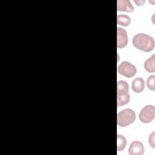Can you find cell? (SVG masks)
<instances>
[{"mask_svg":"<svg viewBox=\"0 0 155 155\" xmlns=\"http://www.w3.org/2000/svg\"><path fill=\"white\" fill-rule=\"evenodd\" d=\"M132 42L136 48L145 52L151 51L154 47L153 38L145 33H138L134 35Z\"/></svg>","mask_w":155,"mask_h":155,"instance_id":"1","label":"cell"},{"mask_svg":"<svg viewBox=\"0 0 155 155\" xmlns=\"http://www.w3.org/2000/svg\"><path fill=\"white\" fill-rule=\"evenodd\" d=\"M129 86L125 81H119L117 83V105L118 107L124 105L130 101L128 93Z\"/></svg>","mask_w":155,"mask_h":155,"instance_id":"2","label":"cell"},{"mask_svg":"<svg viewBox=\"0 0 155 155\" xmlns=\"http://www.w3.org/2000/svg\"><path fill=\"white\" fill-rule=\"evenodd\" d=\"M136 119L134 111L130 108L124 109L117 115V124L119 126L124 127L132 124Z\"/></svg>","mask_w":155,"mask_h":155,"instance_id":"3","label":"cell"},{"mask_svg":"<svg viewBox=\"0 0 155 155\" xmlns=\"http://www.w3.org/2000/svg\"><path fill=\"white\" fill-rule=\"evenodd\" d=\"M118 73L127 78L133 77L137 72L136 67L128 61L122 62L117 67Z\"/></svg>","mask_w":155,"mask_h":155,"instance_id":"4","label":"cell"},{"mask_svg":"<svg viewBox=\"0 0 155 155\" xmlns=\"http://www.w3.org/2000/svg\"><path fill=\"white\" fill-rule=\"evenodd\" d=\"M155 117V108L152 105L145 106L140 111L139 118L143 123H149Z\"/></svg>","mask_w":155,"mask_h":155,"instance_id":"5","label":"cell"},{"mask_svg":"<svg viewBox=\"0 0 155 155\" xmlns=\"http://www.w3.org/2000/svg\"><path fill=\"white\" fill-rule=\"evenodd\" d=\"M128 44L127 33L124 28H117V47L118 48H124Z\"/></svg>","mask_w":155,"mask_h":155,"instance_id":"6","label":"cell"},{"mask_svg":"<svg viewBox=\"0 0 155 155\" xmlns=\"http://www.w3.org/2000/svg\"><path fill=\"white\" fill-rule=\"evenodd\" d=\"M128 153L130 155H142L144 153V147L143 143L139 141L135 140L131 143Z\"/></svg>","mask_w":155,"mask_h":155,"instance_id":"7","label":"cell"},{"mask_svg":"<svg viewBox=\"0 0 155 155\" xmlns=\"http://www.w3.org/2000/svg\"><path fill=\"white\" fill-rule=\"evenodd\" d=\"M117 11L132 12L134 7L129 0H118L117 1Z\"/></svg>","mask_w":155,"mask_h":155,"instance_id":"8","label":"cell"},{"mask_svg":"<svg viewBox=\"0 0 155 155\" xmlns=\"http://www.w3.org/2000/svg\"><path fill=\"white\" fill-rule=\"evenodd\" d=\"M132 90L135 93L142 92L145 87V82L143 79L141 78H137L134 79L131 84Z\"/></svg>","mask_w":155,"mask_h":155,"instance_id":"9","label":"cell"},{"mask_svg":"<svg viewBox=\"0 0 155 155\" xmlns=\"http://www.w3.org/2000/svg\"><path fill=\"white\" fill-rule=\"evenodd\" d=\"M144 68L150 73L155 71V55L153 54L144 62Z\"/></svg>","mask_w":155,"mask_h":155,"instance_id":"10","label":"cell"},{"mask_svg":"<svg viewBox=\"0 0 155 155\" xmlns=\"http://www.w3.org/2000/svg\"><path fill=\"white\" fill-rule=\"evenodd\" d=\"M131 22V19L128 15H119L117 16V23L124 27L128 26Z\"/></svg>","mask_w":155,"mask_h":155,"instance_id":"11","label":"cell"},{"mask_svg":"<svg viewBox=\"0 0 155 155\" xmlns=\"http://www.w3.org/2000/svg\"><path fill=\"white\" fill-rule=\"evenodd\" d=\"M117 150L118 151H122L125 148L127 144V140L125 137L120 134H117Z\"/></svg>","mask_w":155,"mask_h":155,"instance_id":"12","label":"cell"},{"mask_svg":"<svg viewBox=\"0 0 155 155\" xmlns=\"http://www.w3.org/2000/svg\"><path fill=\"white\" fill-rule=\"evenodd\" d=\"M147 85L148 89L151 90H155V76L151 75L148 78Z\"/></svg>","mask_w":155,"mask_h":155,"instance_id":"13","label":"cell"},{"mask_svg":"<svg viewBox=\"0 0 155 155\" xmlns=\"http://www.w3.org/2000/svg\"><path fill=\"white\" fill-rule=\"evenodd\" d=\"M148 142L150 146L154 148H155V142H154V132L153 131L151 134H150L148 137Z\"/></svg>","mask_w":155,"mask_h":155,"instance_id":"14","label":"cell"},{"mask_svg":"<svg viewBox=\"0 0 155 155\" xmlns=\"http://www.w3.org/2000/svg\"><path fill=\"white\" fill-rule=\"evenodd\" d=\"M134 2L136 3L138 5H141L144 2V1H142L141 2V1H135V0H134Z\"/></svg>","mask_w":155,"mask_h":155,"instance_id":"15","label":"cell"}]
</instances>
